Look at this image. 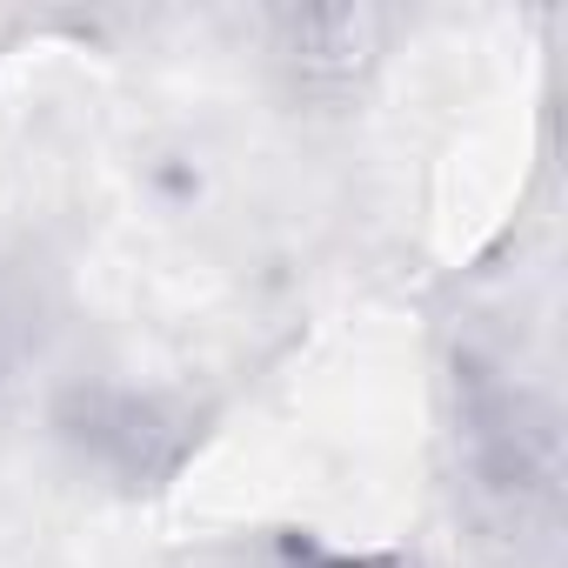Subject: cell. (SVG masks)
Masks as SVG:
<instances>
[{
    "mask_svg": "<svg viewBox=\"0 0 568 568\" xmlns=\"http://www.w3.org/2000/svg\"><path fill=\"white\" fill-rule=\"evenodd\" d=\"M302 568H408V561H395V555H348V548H315V555H302Z\"/></svg>",
    "mask_w": 568,
    "mask_h": 568,
    "instance_id": "obj_1",
    "label": "cell"
}]
</instances>
